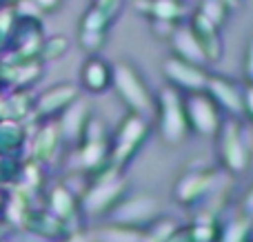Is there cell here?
<instances>
[{"label": "cell", "mask_w": 253, "mask_h": 242, "mask_svg": "<svg viewBox=\"0 0 253 242\" xmlns=\"http://www.w3.org/2000/svg\"><path fill=\"white\" fill-rule=\"evenodd\" d=\"M109 78L114 80L118 93L123 96V100L133 111H138V114H147V111L151 109V100H149L147 89H144L142 80L138 78V74H135L129 65H116L114 74H111Z\"/></svg>", "instance_id": "cell-1"}, {"label": "cell", "mask_w": 253, "mask_h": 242, "mask_svg": "<svg viewBox=\"0 0 253 242\" xmlns=\"http://www.w3.org/2000/svg\"><path fill=\"white\" fill-rule=\"evenodd\" d=\"M162 102V136L167 142H180L187 131V116H184V105L178 98L175 89H162L160 93Z\"/></svg>", "instance_id": "cell-2"}, {"label": "cell", "mask_w": 253, "mask_h": 242, "mask_svg": "<svg viewBox=\"0 0 253 242\" xmlns=\"http://www.w3.org/2000/svg\"><path fill=\"white\" fill-rule=\"evenodd\" d=\"M184 116L191 120L196 131L202 133V136H213L220 127V118H218V111H215L213 102L207 96H200V93L187 98V102H184Z\"/></svg>", "instance_id": "cell-3"}, {"label": "cell", "mask_w": 253, "mask_h": 242, "mask_svg": "<svg viewBox=\"0 0 253 242\" xmlns=\"http://www.w3.org/2000/svg\"><path fill=\"white\" fill-rule=\"evenodd\" d=\"M158 213V200L147 198V196H138V198L123 202L114 211V218L120 225H142V222L151 220Z\"/></svg>", "instance_id": "cell-4"}, {"label": "cell", "mask_w": 253, "mask_h": 242, "mask_svg": "<svg viewBox=\"0 0 253 242\" xmlns=\"http://www.w3.org/2000/svg\"><path fill=\"white\" fill-rule=\"evenodd\" d=\"M123 189H125V185L120 178H116V176L105 178L100 185H96L87 196H84V209H87L89 213L105 211V209L111 207L114 200L123 194Z\"/></svg>", "instance_id": "cell-5"}, {"label": "cell", "mask_w": 253, "mask_h": 242, "mask_svg": "<svg viewBox=\"0 0 253 242\" xmlns=\"http://www.w3.org/2000/svg\"><path fill=\"white\" fill-rule=\"evenodd\" d=\"M222 158L233 171H242L247 169L249 162V151H247L245 142L240 140L238 127L233 122H229L224 127V136H222Z\"/></svg>", "instance_id": "cell-6"}, {"label": "cell", "mask_w": 253, "mask_h": 242, "mask_svg": "<svg viewBox=\"0 0 253 242\" xmlns=\"http://www.w3.org/2000/svg\"><path fill=\"white\" fill-rule=\"evenodd\" d=\"M165 74L169 76L175 84H180V87H184V89H193V91H198V89L207 87V76L202 74L200 69H196L191 62L178 60V58H173V60L167 62Z\"/></svg>", "instance_id": "cell-7"}, {"label": "cell", "mask_w": 253, "mask_h": 242, "mask_svg": "<svg viewBox=\"0 0 253 242\" xmlns=\"http://www.w3.org/2000/svg\"><path fill=\"white\" fill-rule=\"evenodd\" d=\"M144 122L142 118H138V116H133V118H129L126 122L123 124V129H120L118 138H116V149H114V160H118V162H123L126 156L131 154V151L135 149V145H138L140 140H142L144 136Z\"/></svg>", "instance_id": "cell-8"}, {"label": "cell", "mask_w": 253, "mask_h": 242, "mask_svg": "<svg viewBox=\"0 0 253 242\" xmlns=\"http://www.w3.org/2000/svg\"><path fill=\"white\" fill-rule=\"evenodd\" d=\"M173 47H175V51L187 62H191V65H198V62L207 60V51H205V47H202V40L198 38L191 29H184V27L182 29H175Z\"/></svg>", "instance_id": "cell-9"}, {"label": "cell", "mask_w": 253, "mask_h": 242, "mask_svg": "<svg viewBox=\"0 0 253 242\" xmlns=\"http://www.w3.org/2000/svg\"><path fill=\"white\" fill-rule=\"evenodd\" d=\"M207 87H209L211 96H215V100L222 102L224 109L233 111V114H240L245 109V102H242V96L238 93V89L233 84L224 82L220 78H213V80H207Z\"/></svg>", "instance_id": "cell-10"}, {"label": "cell", "mask_w": 253, "mask_h": 242, "mask_svg": "<svg viewBox=\"0 0 253 242\" xmlns=\"http://www.w3.org/2000/svg\"><path fill=\"white\" fill-rule=\"evenodd\" d=\"M135 4L140 11H147L160 20H173L182 13V7L175 0H135Z\"/></svg>", "instance_id": "cell-11"}, {"label": "cell", "mask_w": 253, "mask_h": 242, "mask_svg": "<svg viewBox=\"0 0 253 242\" xmlns=\"http://www.w3.org/2000/svg\"><path fill=\"white\" fill-rule=\"evenodd\" d=\"M213 180H215L213 176H198V173L182 178V182H180V187H178V198L180 200H193V198H198V196H202L205 191L211 189Z\"/></svg>", "instance_id": "cell-12"}, {"label": "cell", "mask_w": 253, "mask_h": 242, "mask_svg": "<svg viewBox=\"0 0 253 242\" xmlns=\"http://www.w3.org/2000/svg\"><path fill=\"white\" fill-rule=\"evenodd\" d=\"M118 4L120 0H98V7L93 11H89L87 20H84V31H102L105 22L114 16Z\"/></svg>", "instance_id": "cell-13"}, {"label": "cell", "mask_w": 253, "mask_h": 242, "mask_svg": "<svg viewBox=\"0 0 253 242\" xmlns=\"http://www.w3.org/2000/svg\"><path fill=\"white\" fill-rule=\"evenodd\" d=\"M107 82H109V71H107V67L102 65V62L91 60L84 67V84H87L89 89L98 91V89H102Z\"/></svg>", "instance_id": "cell-14"}, {"label": "cell", "mask_w": 253, "mask_h": 242, "mask_svg": "<svg viewBox=\"0 0 253 242\" xmlns=\"http://www.w3.org/2000/svg\"><path fill=\"white\" fill-rule=\"evenodd\" d=\"M100 242H144V236L131 229H105L100 234Z\"/></svg>", "instance_id": "cell-15"}, {"label": "cell", "mask_w": 253, "mask_h": 242, "mask_svg": "<svg viewBox=\"0 0 253 242\" xmlns=\"http://www.w3.org/2000/svg\"><path fill=\"white\" fill-rule=\"evenodd\" d=\"M247 234H249V222L247 220H233L224 227L222 242H245Z\"/></svg>", "instance_id": "cell-16"}, {"label": "cell", "mask_w": 253, "mask_h": 242, "mask_svg": "<svg viewBox=\"0 0 253 242\" xmlns=\"http://www.w3.org/2000/svg\"><path fill=\"white\" fill-rule=\"evenodd\" d=\"M202 16L218 27L224 20V4L220 0H202Z\"/></svg>", "instance_id": "cell-17"}, {"label": "cell", "mask_w": 253, "mask_h": 242, "mask_svg": "<svg viewBox=\"0 0 253 242\" xmlns=\"http://www.w3.org/2000/svg\"><path fill=\"white\" fill-rule=\"evenodd\" d=\"M102 156H105V145H102V142H98V140H89V147L83 151L84 164H87L89 169L96 167V164L102 160Z\"/></svg>", "instance_id": "cell-18"}, {"label": "cell", "mask_w": 253, "mask_h": 242, "mask_svg": "<svg viewBox=\"0 0 253 242\" xmlns=\"http://www.w3.org/2000/svg\"><path fill=\"white\" fill-rule=\"evenodd\" d=\"M193 238H196V242H209L211 238H213V229L211 227H200L198 225L196 229H193Z\"/></svg>", "instance_id": "cell-19"}, {"label": "cell", "mask_w": 253, "mask_h": 242, "mask_svg": "<svg viewBox=\"0 0 253 242\" xmlns=\"http://www.w3.org/2000/svg\"><path fill=\"white\" fill-rule=\"evenodd\" d=\"M100 40H102V31H84V42H87L89 49L100 47Z\"/></svg>", "instance_id": "cell-20"}, {"label": "cell", "mask_w": 253, "mask_h": 242, "mask_svg": "<svg viewBox=\"0 0 253 242\" xmlns=\"http://www.w3.org/2000/svg\"><path fill=\"white\" fill-rule=\"evenodd\" d=\"M247 74H249V78L253 80V40L249 44V53H247Z\"/></svg>", "instance_id": "cell-21"}, {"label": "cell", "mask_w": 253, "mask_h": 242, "mask_svg": "<svg viewBox=\"0 0 253 242\" xmlns=\"http://www.w3.org/2000/svg\"><path fill=\"white\" fill-rule=\"evenodd\" d=\"M242 102H245V107L251 111V116H253V84L247 89V96H245V100H242Z\"/></svg>", "instance_id": "cell-22"}, {"label": "cell", "mask_w": 253, "mask_h": 242, "mask_svg": "<svg viewBox=\"0 0 253 242\" xmlns=\"http://www.w3.org/2000/svg\"><path fill=\"white\" fill-rule=\"evenodd\" d=\"M245 209H247V213H249V216H253V189L249 191V196L245 198Z\"/></svg>", "instance_id": "cell-23"}, {"label": "cell", "mask_w": 253, "mask_h": 242, "mask_svg": "<svg viewBox=\"0 0 253 242\" xmlns=\"http://www.w3.org/2000/svg\"><path fill=\"white\" fill-rule=\"evenodd\" d=\"M224 7H238V0H220Z\"/></svg>", "instance_id": "cell-24"}, {"label": "cell", "mask_w": 253, "mask_h": 242, "mask_svg": "<svg viewBox=\"0 0 253 242\" xmlns=\"http://www.w3.org/2000/svg\"><path fill=\"white\" fill-rule=\"evenodd\" d=\"M40 2H42L44 7H51V4H56V0H40Z\"/></svg>", "instance_id": "cell-25"}]
</instances>
